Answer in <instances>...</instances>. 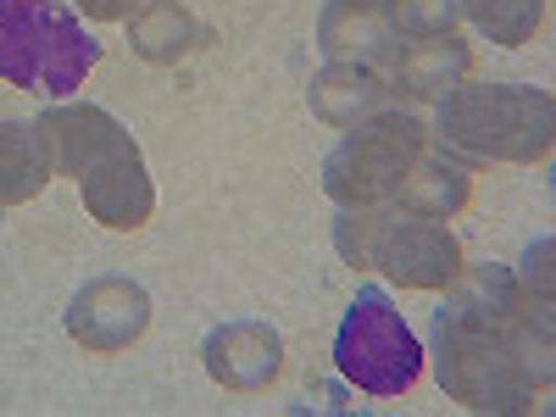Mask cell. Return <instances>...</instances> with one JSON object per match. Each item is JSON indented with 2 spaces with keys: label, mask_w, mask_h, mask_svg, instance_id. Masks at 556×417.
<instances>
[{
  "label": "cell",
  "mask_w": 556,
  "mask_h": 417,
  "mask_svg": "<svg viewBox=\"0 0 556 417\" xmlns=\"http://www.w3.org/2000/svg\"><path fill=\"white\" fill-rule=\"evenodd\" d=\"M434 379L468 412L513 417L551 395L556 334L551 301H534L518 273L495 262L462 267L451 295L434 312Z\"/></svg>",
  "instance_id": "obj_1"
},
{
  "label": "cell",
  "mask_w": 556,
  "mask_h": 417,
  "mask_svg": "<svg viewBox=\"0 0 556 417\" xmlns=\"http://www.w3.org/2000/svg\"><path fill=\"white\" fill-rule=\"evenodd\" d=\"M434 134L445 151H462L473 162H513L534 167L556 146V101L534 84H468L440 96Z\"/></svg>",
  "instance_id": "obj_2"
},
{
  "label": "cell",
  "mask_w": 556,
  "mask_h": 417,
  "mask_svg": "<svg viewBox=\"0 0 556 417\" xmlns=\"http://www.w3.org/2000/svg\"><path fill=\"white\" fill-rule=\"evenodd\" d=\"M101 62L73 7L62 0H0V84L39 101H67Z\"/></svg>",
  "instance_id": "obj_3"
},
{
  "label": "cell",
  "mask_w": 556,
  "mask_h": 417,
  "mask_svg": "<svg viewBox=\"0 0 556 417\" xmlns=\"http://www.w3.org/2000/svg\"><path fill=\"white\" fill-rule=\"evenodd\" d=\"M334 245L351 267H379L401 290H451V278L468 267L456 235L434 217H412L401 206H362L340 212Z\"/></svg>",
  "instance_id": "obj_4"
},
{
  "label": "cell",
  "mask_w": 556,
  "mask_h": 417,
  "mask_svg": "<svg viewBox=\"0 0 556 417\" xmlns=\"http://www.w3.org/2000/svg\"><path fill=\"white\" fill-rule=\"evenodd\" d=\"M429 151V128L412 112H374L367 123L345 128V139L323 162V190L340 212H362V206H390L406 167Z\"/></svg>",
  "instance_id": "obj_5"
},
{
  "label": "cell",
  "mask_w": 556,
  "mask_h": 417,
  "mask_svg": "<svg viewBox=\"0 0 556 417\" xmlns=\"http://www.w3.org/2000/svg\"><path fill=\"white\" fill-rule=\"evenodd\" d=\"M334 367L367 395H406L424 374V345L384 290H356L334 334Z\"/></svg>",
  "instance_id": "obj_6"
},
{
  "label": "cell",
  "mask_w": 556,
  "mask_h": 417,
  "mask_svg": "<svg viewBox=\"0 0 556 417\" xmlns=\"http://www.w3.org/2000/svg\"><path fill=\"white\" fill-rule=\"evenodd\" d=\"M151 329V290L134 278H89V285L67 301V334L89 356H117L139 345Z\"/></svg>",
  "instance_id": "obj_7"
},
{
  "label": "cell",
  "mask_w": 556,
  "mask_h": 417,
  "mask_svg": "<svg viewBox=\"0 0 556 417\" xmlns=\"http://www.w3.org/2000/svg\"><path fill=\"white\" fill-rule=\"evenodd\" d=\"M34 134H39V151L51 162V173H67V178L96 173L101 162L134 146V134L101 106H51L34 117Z\"/></svg>",
  "instance_id": "obj_8"
},
{
  "label": "cell",
  "mask_w": 556,
  "mask_h": 417,
  "mask_svg": "<svg viewBox=\"0 0 556 417\" xmlns=\"http://www.w3.org/2000/svg\"><path fill=\"white\" fill-rule=\"evenodd\" d=\"M201 356H206V374L223 390L251 395L285 374V334L267 329V323H223V329L206 334Z\"/></svg>",
  "instance_id": "obj_9"
},
{
  "label": "cell",
  "mask_w": 556,
  "mask_h": 417,
  "mask_svg": "<svg viewBox=\"0 0 556 417\" xmlns=\"http://www.w3.org/2000/svg\"><path fill=\"white\" fill-rule=\"evenodd\" d=\"M78 201L84 212L117 228V235H134V228H146L151 212H156V190H151V173H146V156L139 146L117 151L112 162H101L96 173L78 178Z\"/></svg>",
  "instance_id": "obj_10"
},
{
  "label": "cell",
  "mask_w": 556,
  "mask_h": 417,
  "mask_svg": "<svg viewBox=\"0 0 556 417\" xmlns=\"http://www.w3.org/2000/svg\"><path fill=\"white\" fill-rule=\"evenodd\" d=\"M473 73V45L440 34V39H401L390 62H384V84L395 101H440L445 89H456Z\"/></svg>",
  "instance_id": "obj_11"
},
{
  "label": "cell",
  "mask_w": 556,
  "mask_h": 417,
  "mask_svg": "<svg viewBox=\"0 0 556 417\" xmlns=\"http://www.w3.org/2000/svg\"><path fill=\"white\" fill-rule=\"evenodd\" d=\"M395 28L384 17V0H329L317 17V51L329 62H362L384 67L395 51Z\"/></svg>",
  "instance_id": "obj_12"
},
{
  "label": "cell",
  "mask_w": 556,
  "mask_h": 417,
  "mask_svg": "<svg viewBox=\"0 0 556 417\" xmlns=\"http://www.w3.org/2000/svg\"><path fill=\"white\" fill-rule=\"evenodd\" d=\"M306 101H312V112H317L323 123H334V128H356V123H367L374 112H384L390 84H384V73H379V67H362V62H329V67H323V73L312 78Z\"/></svg>",
  "instance_id": "obj_13"
},
{
  "label": "cell",
  "mask_w": 556,
  "mask_h": 417,
  "mask_svg": "<svg viewBox=\"0 0 556 417\" xmlns=\"http://www.w3.org/2000/svg\"><path fill=\"white\" fill-rule=\"evenodd\" d=\"M128 45H134L139 62L173 67V62H184V56L206 51V45H212V28L195 23L190 12L178 7V0H146V7L128 17Z\"/></svg>",
  "instance_id": "obj_14"
},
{
  "label": "cell",
  "mask_w": 556,
  "mask_h": 417,
  "mask_svg": "<svg viewBox=\"0 0 556 417\" xmlns=\"http://www.w3.org/2000/svg\"><path fill=\"white\" fill-rule=\"evenodd\" d=\"M473 201V167L456 162V156H417L395 190V206L412 212V217H434V223H451L462 206Z\"/></svg>",
  "instance_id": "obj_15"
},
{
  "label": "cell",
  "mask_w": 556,
  "mask_h": 417,
  "mask_svg": "<svg viewBox=\"0 0 556 417\" xmlns=\"http://www.w3.org/2000/svg\"><path fill=\"white\" fill-rule=\"evenodd\" d=\"M51 162L39 151V134L34 123H17L7 117L0 123V206H23L34 195H45V184H51Z\"/></svg>",
  "instance_id": "obj_16"
},
{
  "label": "cell",
  "mask_w": 556,
  "mask_h": 417,
  "mask_svg": "<svg viewBox=\"0 0 556 417\" xmlns=\"http://www.w3.org/2000/svg\"><path fill=\"white\" fill-rule=\"evenodd\" d=\"M490 45H529L545 28V0H456Z\"/></svg>",
  "instance_id": "obj_17"
},
{
  "label": "cell",
  "mask_w": 556,
  "mask_h": 417,
  "mask_svg": "<svg viewBox=\"0 0 556 417\" xmlns=\"http://www.w3.org/2000/svg\"><path fill=\"white\" fill-rule=\"evenodd\" d=\"M384 17L395 39H440V34H456L462 7L456 0H384Z\"/></svg>",
  "instance_id": "obj_18"
},
{
  "label": "cell",
  "mask_w": 556,
  "mask_h": 417,
  "mask_svg": "<svg viewBox=\"0 0 556 417\" xmlns=\"http://www.w3.org/2000/svg\"><path fill=\"white\" fill-rule=\"evenodd\" d=\"M146 0H78V12L89 17V23H128Z\"/></svg>",
  "instance_id": "obj_19"
}]
</instances>
